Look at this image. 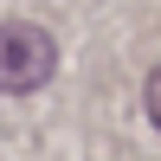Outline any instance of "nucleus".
<instances>
[{"label": "nucleus", "instance_id": "f257e3e1", "mask_svg": "<svg viewBox=\"0 0 161 161\" xmlns=\"http://www.w3.org/2000/svg\"><path fill=\"white\" fill-rule=\"evenodd\" d=\"M52 71H58L52 32H39V26H26V19H7V26H0V90H7V97L39 90Z\"/></svg>", "mask_w": 161, "mask_h": 161}]
</instances>
